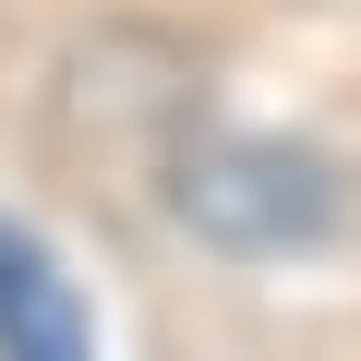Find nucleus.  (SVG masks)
Masks as SVG:
<instances>
[{
	"instance_id": "1",
	"label": "nucleus",
	"mask_w": 361,
	"mask_h": 361,
	"mask_svg": "<svg viewBox=\"0 0 361 361\" xmlns=\"http://www.w3.org/2000/svg\"><path fill=\"white\" fill-rule=\"evenodd\" d=\"M180 217L217 253H301L337 229V169L289 133H217L180 157Z\"/></svg>"
},
{
	"instance_id": "2",
	"label": "nucleus",
	"mask_w": 361,
	"mask_h": 361,
	"mask_svg": "<svg viewBox=\"0 0 361 361\" xmlns=\"http://www.w3.org/2000/svg\"><path fill=\"white\" fill-rule=\"evenodd\" d=\"M0 361H97L85 289L61 277L37 229H0Z\"/></svg>"
}]
</instances>
